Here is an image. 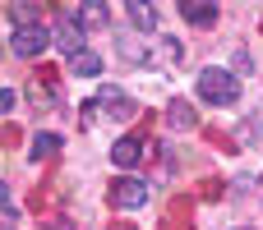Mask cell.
<instances>
[{"label":"cell","instance_id":"ba28073f","mask_svg":"<svg viewBox=\"0 0 263 230\" xmlns=\"http://www.w3.org/2000/svg\"><path fill=\"white\" fill-rule=\"evenodd\" d=\"M180 18H185L190 28H213V23H217V5H199V0H185V5H180Z\"/></svg>","mask_w":263,"mask_h":230},{"label":"cell","instance_id":"30bf717a","mask_svg":"<svg viewBox=\"0 0 263 230\" xmlns=\"http://www.w3.org/2000/svg\"><path fill=\"white\" fill-rule=\"evenodd\" d=\"M180 55H185V46H180V41H171V37H157V41H153V51H148L143 60H153V65H176Z\"/></svg>","mask_w":263,"mask_h":230},{"label":"cell","instance_id":"7c38bea8","mask_svg":"<svg viewBox=\"0 0 263 230\" xmlns=\"http://www.w3.org/2000/svg\"><path fill=\"white\" fill-rule=\"evenodd\" d=\"M166 124H171V129H194L199 115H194L190 101H171V106H166Z\"/></svg>","mask_w":263,"mask_h":230},{"label":"cell","instance_id":"8992f818","mask_svg":"<svg viewBox=\"0 0 263 230\" xmlns=\"http://www.w3.org/2000/svg\"><path fill=\"white\" fill-rule=\"evenodd\" d=\"M69 18H74L79 28H106V23H111V9H106L102 0H83V5H69Z\"/></svg>","mask_w":263,"mask_h":230},{"label":"cell","instance_id":"7a4b0ae2","mask_svg":"<svg viewBox=\"0 0 263 230\" xmlns=\"http://www.w3.org/2000/svg\"><path fill=\"white\" fill-rule=\"evenodd\" d=\"M46 46H51V28H42V23H28V28H14L9 32V51L18 60H37Z\"/></svg>","mask_w":263,"mask_h":230},{"label":"cell","instance_id":"4fadbf2b","mask_svg":"<svg viewBox=\"0 0 263 230\" xmlns=\"http://www.w3.org/2000/svg\"><path fill=\"white\" fill-rule=\"evenodd\" d=\"M69 69H74L79 78H97V74H102V55H97V51H83V55L69 60Z\"/></svg>","mask_w":263,"mask_h":230},{"label":"cell","instance_id":"5b68a950","mask_svg":"<svg viewBox=\"0 0 263 230\" xmlns=\"http://www.w3.org/2000/svg\"><path fill=\"white\" fill-rule=\"evenodd\" d=\"M51 46H55L60 55H69V60L88 51V46H83V28H79L74 18H60V23L51 28Z\"/></svg>","mask_w":263,"mask_h":230},{"label":"cell","instance_id":"9a60e30c","mask_svg":"<svg viewBox=\"0 0 263 230\" xmlns=\"http://www.w3.org/2000/svg\"><path fill=\"white\" fill-rule=\"evenodd\" d=\"M14 101H18V97H14V92H9V88H0V120H5V115H9V111H14Z\"/></svg>","mask_w":263,"mask_h":230},{"label":"cell","instance_id":"9c48e42d","mask_svg":"<svg viewBox=\"0 0 263 230\" xmlns=\"http://www.w3.org/2000/svg\"><path fill=\"white\" fill-rule=\"evenodd\" d=\"M139 157H143V143H139V138H120V143L111 148V166H120V171H134Z\"/></svg>","mask_w":263,"mask_h":230},{"label":"cell","instance_id":"277c9868","mask_svg":"<svg viewBox=\"0 0 263 230\" xmlns=\"http://www.w3.org/2000/svg\"><path fill=\"white\" fill-rule=\"evenodd\" d=\"M111 203H116L120 212H139V207L148 203V184H143L139 175H125V180L111 184Z\"/></svg>","mask_w":263,"mask_h":230},{"label":"cell","instance_id":"2e32d148","mask_svg":"<svg viewBox=\"0 0 263 230\" xmlns=\"http://www.w3.org/2000/svg\"><path fill=\"white\" fill-rule=\"evenodd\" d=\"M240 230H250V226H240Z\"/></svg>","mask_w":263,"mask_h":230},{"label":"cell","instance_id":"8fae6325","mask_svg":"<svg viewBox=\"0 0 263 230\" xmlns=\"http://www.w3.org/2000/svg\"><path fill=\"white\" fill-rule=\"evenodd\" d=\"M60 148H65V138H60V134H32L28 157H32V161H46V157H55Z\"/></svg>","mask_w":263,"mask_h":230},{"label":"cell","instance_id":"3957f363","mask_svg":"<svg viewBox=\"0 0 263 230\" xmlns=\"http://www.w3.org/2000/svg\"><path fill=\"white\" fill-rule=\"evenodd\" d=\"M92 106H97L102 115H111V120H134V115H139V101H129V92H125V88H111V83L92 97Z\"/></svg>","mask_w":263,"mask_h":230},{"label":"cell","instance_id":"52a82bcc","mask_svg":"<svg viewBox=\"0 0 263 230\" xmlns=\"http://www.w3.org/2000/svg\"><path fill=\"white\" fill-rule=\"evenodd\" d=\"M125 14H129V23H134L139 32H157V5H148V0H129Z\"/></svg>","mask_w":263,"mask_h":230},{"label":"cell","instance_id":"5bb4252c","mask_svg":"<svg viewBox=\"0 0 263 230\" xmlns=\"http://www.w3.org/2000/svg\"><path fill=\"white\" fill-rule=\"evenodd\" d=\"M5 9H9V18H14L18 28H28V23H37V5H18V0H14V5H5Z\"/></svg>","mask_w":263,"mask_h":230},{"label":"cell","instance_id":"6da1fadb","mask_svg":"<svg viewBox=\"0 0 263 230\" xmlns=\"http://www.w3.org/2000/svg\"><path fill=\"white\" fill-rule=\"evenodd\" d=\"M194 92H199V101L236 106V101H240V78H236L231 69H222V65H208V69L194 78Z\"/></svg>","mask_w":263,"mask_h":230}]
</instances>
